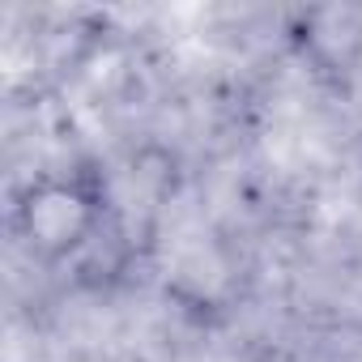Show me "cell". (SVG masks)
I'll return each instance as SVG.
<instances>
[{"instance_id": "cell-1", "label": "cell", "mask_w": 362, "mask_h": 362, "mask_svg": "<svg viewBox=\"0 0 362 362\" xmlns=\"http://www.w3.org/2000/svg\"><path fill=\"white\" fill-rule=\"evenodd\" d=\"M98 197L81 179H35L13 205V230L18 239L43 256V260H64L81 243H90L98 226Z\"/></svg>"}]
</instances>
